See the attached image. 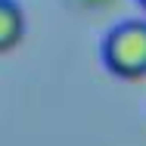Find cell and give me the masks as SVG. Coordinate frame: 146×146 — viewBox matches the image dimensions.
<instances>
[{
  "label": "cell",
  "instance_id": "6da1fadb",
  "mask_svg": "<svg viewBox=\"0 0 146 146\" xmlns=\"http://www.w3.org/2000/svg\"><path fill=\"white\" fill-rule=\"evenodd\" d=\"M103 65L121 81L146 78V22H121L103 40Z\"/></svg>",
  "mask_w": 146,
  "mask_h": 146
},
{
  "label": "cell",
  "instance_id": "7a4b0ae2",
  "mask_svg": "<svg viewBox=\"0 0 146 146\" xmlns=\"http://www.w3.org/2000/svg\"><path fill=\"white\" fill-rule=\"evenodd\" d=\"M25 37V13L16 0H0V53H9Z\"/></svg>",
  "mask_w": 146,
  "mask_h": 146
},
{
  "label": "cell",
  "instance_id": "3957f363",
  "mask_svg": "<svg viewBox=\"0 0 146 146\" xmlns=\"http://www.w3.org/2000/svg\"><path fill=\"white\" fill-rule=\"evenodd\" d=\"M140 6H143V9H146V0H140Z\"/></svg>",
  "mask_w": 146,
  "mask_h": 146
}]
</instances>
